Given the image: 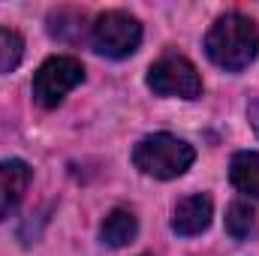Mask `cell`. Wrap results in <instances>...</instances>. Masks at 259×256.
<instances>
[{
  "mask_svg": "<svg viewBox=\"0 0 259 256\" xmlns=\"http://www.w3.org/2000/svg\"><path fill=\"white\" fill-rule=\"evenodd\" d=\"M247 121H250V127H253V133L259 139V97L250 100V106H247Z\"/></svg>",
  "mask_w": 259,
  "mask_h": 256,
  "instance_id": "obj_13",
  "label": "cell"
},
{
  "mask_svg": "<svg viewBox=\"0 0 259 256\" xmlns=\"http://www.w3.org/2000/svg\"><path fill=\"white\" fill-rule=\"evenodd\" d=\"M229 178L235 190L259 199V151H238L229 163Z\"/></svg>",
  "mask_w": 259,
  "mask_h": 256,
  "instance_id": "obj_10",
  "label": "cell"
},
{
  "mask_svg": "<svg viewBox=\"0 0 259 256\" xmlns=\"http://www.w3.org/2000/svg\"><path fill=\"white\" fill-rule=\"evenodd\" d=\"M136 232H139V220L127 208H115L100 226V238H103L106 247H127L136 238Z\"/></svg>",
  "mask_w": 259,
  "mask_h": 256,
  "instance_id": "obj_9",
  "label": "cell"
},
{
  "mask_svg": "<svg viewBox=\"0 0 259 256\" xmlns=\"http://www.w3.org/2000/svg\"><path fill=\"white\" fill-rule=\"evenodd\" d=\"M211 217H214V202L211 196L205 193H193L187 199H181L175 205V214H172V229L184 238H193L202 235L208 226H211Z\"/></svg>",
  "mask_w": 259,
  "mask_h": 256,
  "instance_id": "obj_6",
  "label": "cell"
},
{
  "mask_svg": "<svg viewBox=\"0 0 259 256\" xmlns=\"http://www.w3.org/2000/svg\"><path fill=\"white\" fill-rule=\"evenodd\" d=\"M148 88L160 97H181V100H196L202 97V75L193 66L190 58L181 52L169 49L163 52L151 69H148Z\"/></svg>",
  "mask_w": 259,
  "mask_h": 256,
  "instance_id": "obj_4",
  "label": "cell"
},
{
  "mask_svg": "<svg viewBox=\"0 0 259 256\" xmlns=\"http://www.w3.org/2000/svg\"><path fill=\"white\" fill-rule=\"evenodd\" d=\"M253 223H256V214H253V208L247 202H232L226 208V232L232 238H238V241L247 238L250 229H253Z\"/></svg>",
  "mask_w": 259,
  "mask_h": 256,
  "instance_id": "obj_12",
  "label": "cell"
},
{
  "mask_svg": "<svg viewBox=\"0 0 259 256\" xmlns=\"http://www.w3.org/2000/svg\"><path fill=\"white\" fill-rule=\"evenodd\" d=\"M196 160L193 145H187L184 139L172 136V133H154L145 136L136 148H133V163L139 172L160 178V181H172L178 175H184Z\"/></svg>",
  "mask_w": 259,
  "mask_h": 256,
  "instance_id": "obj_2",
  "label": "cell"
},
{
  "mask_svg": "<svg viewBox=\"0 0 259 256\" xmlns=\"http://www.w3.org/2000/svg\"><path fill=\"white\" fill-rule=\"evenodd\" d=\"M91 24H88V15L81 9H72V6H61L49 15V33L58 39V42H66V46H78L84 42V36L91 39Z\"/></svg>",
  "mask_w": 259,
  "mask_h": 256,
  "instance_id": "obj_8",
  "label": "cell"
},
{
  "mask_svg": "<svg viewBox=\"0 0 259 256\" xmlns=\"http://www.w3.org/2000/svg\"><path fill=\"white\" fill-rule=\"evenodd\" d=\"M21 58H24V36L18 30L0 27V75L18 69Z\"/></svg>",
  "mask_w": 259,
  "mask_h": 256,
  "instance_id": "obj_11",
  "label": "cell"
},
{
  "mask_svg": "<svg viewBox=\"0 0 259 256\" xmlns=\"http://www.w3.org/2000/svg\"><path fill=\"white\" fill-rule=\"evenodd\" d=\"M33 181V169L24 160H3L0 163V220H6L24 199Z\"/></svg>",
  "mask_w": 259,
  "mask_h": 256,
  "instance_id": "obj_7",
  "label": "cell"
},
{
  "mask_svg": "<svg viewBox=\"0 0 259 256\" xmlns=\"http://www.w3.org/2000/svg\"><path fill=\"white\" fill-rule=\"evenodd\" d=\"M205 55L226 72H241L259 55V27L244 12H226L205 36Z\"/></svg>",
  "mask_w": 259,
  "mask_h": 256,
  "instance_id": "obj_1",
  "label": "cell"
},
{
  "mask_svg": "<svg viewBox=\"0 0 259 256\" xmlns=\"http://www.w3.org/2000/svg\"><path fill=\"white\" fill-rule=\"evenodd\" d=\"M142 42V24L124 9H109L91 24V46L97 55L121 61L130 58Z\"/></svg>",
  "mask_w": 259,
  "mask_h": 256,
  "instance_id": "obj_3",
  "label": "cell"
},
{
  "mask_svg": "<svg viewBox=\"0 0 259 256\" xmlns=\"http://www.w3.org/2000/svg\"><path fill=\"white\" fill-rule=\"evenodd\" d=\"M84 81V66L75 58H66V55H58V58H49L46 64L36 69L33 75V100L42 106V109H55L64 103V97L78 88Z\"/></svg>",
  "mask_w": 259,
  "mask_h": 256,
  "instance_id": "obj_5",
  "label": "cell"
}]
</instances>
